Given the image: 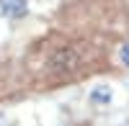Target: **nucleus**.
Listing matches in <instances>:
<instances>
[{
    "label": "nucleus",
    "instance_id": "1",
    "mask_svg": "<svg viewBox=\"0 0 129 126\" xmlns=\"http://www.w3.org/2000/svg\"><path fill=\"white\" fill-rule=\"evenodd\" d=\"M0 13L8 18H21L26 13V0H0Z\"/></svg>",
    "mask_w": 129,
    "mask_h": 126
},
{
    "label": "nucleus",
    "instance_id": "2",
    "mask_svg": "<svg viewBox=\"0 0 129 126\" xmlns=\"http://www.w3.org/2000/svg\"><path fill=\"white\" fill-rule=\"evenodd\" d=\"M121 62L129 65V44H124V49H121Z\"/></svg>",
    "mask_w": 129,
    "mask_h": 126
}]
</instances>
